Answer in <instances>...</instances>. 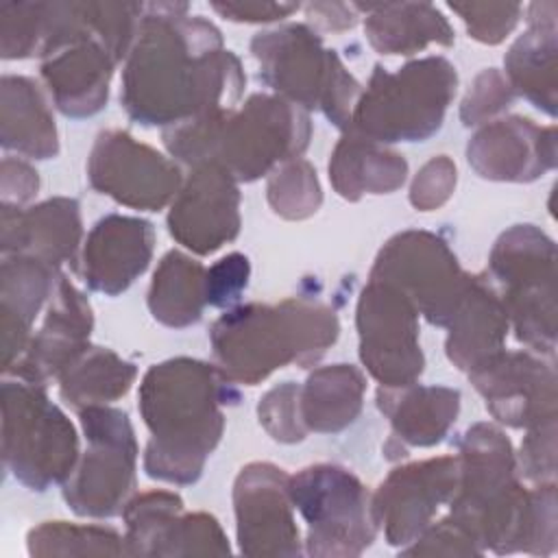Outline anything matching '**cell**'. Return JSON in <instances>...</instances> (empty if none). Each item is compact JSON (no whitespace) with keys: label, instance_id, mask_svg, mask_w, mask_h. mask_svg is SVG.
Returning <instances> with one entry per match:
<instances>
[{"label":"cell","instance_id":"d6986e66","mask_svg":"<svg viewBox=\"0 0 558 558\" xmlns=\"http://www.w3.org/2000/svg\"><path fill=\"white\" fill-rule=\"evenodd\" d=\"M469 166L490 181H534L556 166V126L510 116L484 122L466 144Z\"/></svg>","mask_w":558,"mask_h":558},{"label":"cell","instance_id":"ba28073f","mask_svg":"<svg viewBox=\"0 0 558 558\" xmlns=\"http://www.w3.org/2000/svg\"><path fill=\"white\" fill-rule=\"evenodd\" d=\"M501 286V303L517 340L530 351H556V244L534 225H514L499 235L488 259Z\"/></svg>","mask_w":558,"mask_h":558},{"label":"cell","instance_id":"8fae6325","mask_svg":"<svg viewBox=\"0 0 558 558\" xmlns=\"http://www.w3.org/2000/svg\"><path fill=\"white\" fill-rule=\"evenodd\" d=\"M78 416L87 449L63 482V499L78 517L109 519L122 514L135 490L137 460L129 414L118 408L89 405Z\"/></svg>","mask_w":558,"mask_h":558},{"label":"cell","instance_id":"e0dca14e","mask_svg":"<svg viewBox=\"0 0 558 558\" xmlns=\"http://www.w3.org/2000/svg\"><path fill=\"white\" fill-rule=\"evenodd\" d=\"M458 484V456H440L397 466L373 495L377 523L388 545L414 543Z\"/></svg>","mask_w":558,"mask_h":558},{"label":"cell","instance_id":"d590c367","mask_svg":"<svg viewBox=\"0 0 558 558\" xmlns=\"http://www.w3.org/2000/svg\"><path fill=\"white\" fill-rule=\"evenodd\" d=\"M179 512H183V501L179 495L168 490H150L129 499L122 510L126 554L150 556L157 536Z\"/></svg>","mask_w":558,"mask_h":558},{"label":"cell","instance_id":"7dc6e473","mask_svg":"<svg viewBox=\"0 0 558 558\" xmlns=\"http://www.w3.org/2000/svg\"><path fill=\"white\" fill-rule=\"evenodd\" d=\"M214 11L233 22H272L283 20L299 11V4L292 2H214Z\"/></svg>","mask_w":558,"mask_h":558},{"label":"cell","instance_id":"7a4b0ae2","mask_svg":"<svg viewBox=\"0 0 558 558\" xmlns=\"http://www.w3.org/2000/svg\"><path fill=\"white\" fill-rule=\"evenodd\" d=\"M451 519L493 554L556 551V482L525 490L510 440L490 423H475L460 440Z\"/></svg>","mask_w":558,"mask_h":558},{"label":"cell","instance_id":"277c9868","mask_svg":"<svg viewBox=\"0 0 558 558\" xmlns=\"http://www.w3.org/2000/svg\"><path fill=\"white\" fill-rule=\"evenodd\" d=\"M312 135L303 107L270 94H253L242 109L218 111L163 131L172 157L192 166L218 163L235 181H255L301 157Z\"/></svg>","mask_w":558,"mask_h":558},{"label":"cell","instance_id":"83f0119b","mask_svg":"<svg viewBox=\"0 0 558 558\" xmlns=\"http://www.w3.org/2000/svg\"><path fill=\"white\" fill-rule=\"evenodd\" d=\"M405 174L403 155L353 131H344L329 159V181L347 201H357L364 194H390L403 185Z\"/></svg>","mask_w":558,"mask_h":558},{"label":"cell","instance_id":"f6af8a7d","mask_svg":"<svg viewBox=\"0 0 558 558\" xmlns=\"http://www.w3.org/2000/svg\"><path fill=\"white\" fill-rule=\"evenodd\" d=\"M251 264L242 253H229L205 270V299L214 307L231 305L246 288Z\"/></svg>","mask_w":558,"mask_h":558},{"label":"cell","instance_id":"8992f818","mask_svg":"<svg viewBox=\"0 0 558 558\" xmlns=\"http://www.w3.org/2000/svg\"><path fill=\"white\" fill-rule=\"evenodd\" d=\"M458 74L445 57L410 61L397 72L375 65L347 131L379 144L425 142L445 120Z\"/></svg>","mask_w":558,"mask_h":558},{"label":"cell","instance_id":"836d02e7","mask_svg":"<svg viewBox=\"0 0 558 558\" xmlns=\"http://www.w3.org/2000/svg\"><path fill=\"white\" fill-rule=\"evenodd\" d=\"M31 556H122L124 536L111 527L46 521L26 536Z\"/></svg>","mask_w":558,"mask_h":558},{"label":"cell","instance_id":"6da1fadb","mask_svg":"<svg viewBox=\"0 0 558 558\" xmlns=\"http://www.w3.org/2000/svg\"><path fill=\"white\" fill-rule=\"evenodd\" d=\"M187 4H144V17L126 54L120 100L144 126H177L229 111L246 76L222 48L220 31Z\"/></svg>","mask_w":558,"mask_h":558},{"label":"cell","instance_id":"9a60e30c","mask_svg":"<svg viewBox=\"0 0 558 558\" xmlns=\"http://www.w3.org/2000/svg\"><path fill=\"white\" fill-rule=\"evenodd\" d=\"M486 410L510 427H534L556 418V366L527 351H499L469 373Z\"/></svg>","mask_w":558,"mask_h":558},{"label":"cell","instance_id":"e575fe53","mask_svg":"<svg viewBox=\"0 0 558 558\" xmlns=\"http://www.w3.org/2000/svg\"><path fill=\"white\" fill-rule=\"evenodd\" d=\"M266 196L275 214L288 220H303L323 203L316 170L301 157L277 166L268 177Z\"/></svg>","mask_w":558,"mask_h":558},{"label":"cell","instance_id":"ab89813d","mask_svg":"<svg viewBox=\"0 0 558 558\" xmlns=\"http://www.w3.org/2000/svg\"><path fill=\"white\" fill-rule=\"evenodd\" d=\"M512 100H514V92L508 78L499 70L488 68L475 76L469 94L462 100L460 118L466 126L484 124L493 116L508 109Z\"/></svg>","mask_w":558,"mask_h":558},{"label":"cell","instance_id":"b9f144b4","mask_svg":"<svg viewBox=\"0 0 558 558\" xmlns=\"http://www.w3.org/2000/svg\"><path fill=\"white\" fill-rule=\"evenodd\" d=\"M523 477L534 484L554 482L556 477V418L527 429L519 451V466Z\"/></svg>","mask_w":558,"mask_h":558},{"label":"cell","instance_id":"7402d4cb","mask_svg":"<svg viewBox=\"0 0 558 558\" xmlns=\"http://www.w3.org/2000/svg\"><path fill=\"white\" fill-rule=\"evenodd\" d=\"M81 233L74 198L57 196L33 207L2 205V255H31L59 268L74 262Z\"/></svg>","mask_w":558,"mask_h":558},{"label":"cell","instance_id":"4dcf8cb0","mask_svg":"<svg viewBox=\"0 0 558 558\" xmlns=\"http://www.w3.org/2000/svg\"><path fill=\"white\" fill-rule=\"evenodd\" d=\"M364 390V375L351 364L316 368L299 392L301 418L307 432L333 434L351 425L362 410Z\"/></svg>","mask_w":558,"mask_h":558},{"label":"cell","instance_id":"8d00e7d4","mask_svg":"<svg viewBox=\"0 0 558 558\" xmlns=\"http://www.w3.org/2000/svg\"><path fill=\"white\" fill-rule=\"evenodd\" d=\"M229 543L211 514L179 512L159 534L153 556H196V554H229Z\"/></svg>","mask_w":558,"mask_h":558},{"label":"cell","instance_id":"ffe728a7","mask_svg":"<svg viewBox=\"0 0 558 558\" xmlns=\"http://www.w3.org/2000/svg\"><path fill=\"white\" fill-rule=\"evenodd\" d=\"M94 316L89 301L63 275L48 303V314L41 329L31 336L22 357L4 371L17 379L46 384L61 373L89 347Z\"/></svg>","mask_w":558,"mask_h":558},{"label":"cell","instance_id":"bcb514c9","mask_svg":"<svg viewBox=\"0 0 558 558\" xmlns=\"http://www.w3.org/2000/svg\"><path fill=\"white\" fill-rule=\"evenodd\" d=\"M39 187L37 170L26 161L4 157L2 159V205H17L31 201Z\"/></svg>","mask_w":558,"mask_h":558},{"label":"cell","instance_id":"d6a6232c","mask_svg":"<svg viewBox=\"0 0 558 558\" xmlns=\"http://www.w3.org/2000/svg\"><path fill=\"white\" fill-rule=\"evenodd\" d=\"M137 368L109 349L87 347L59 377V392L74 410L107 405L131 388Z\"/></svg>","mask_w":558,"mask_h":558},{"label":"cell","instance_id":"2e32d148","mask_svg":"<svg viewBox=\"0 0 558 558\" xmlns=\"http://www.w3.org/2000/svg\"><path fill=\"white\" fill-rule=\"evenodd\" d=\"M240 551L246 556L301 554L292 517L290 475L270 462L246 464L233 484Z\"/></svg>","mask_w":558,"mask_h":558},{"label":"cell","instance_id":"5bb4252c","mask_svg":"<svg viewBox=\"0 0 558 558\" xmlns=\"http://www.w3.org/2000/svg\"><path fill=\"white\" fill-rule=\"evenodd\" d=\"M87 177L100 194L146 211L168 205L183 185L181 170L172 159L118 129L102 131L96 137Z\"/></svg>","mask_w":558,"mask_h":558},{"label":"cell","instance_id":"4316f807","mask_svg":"<svg viewBox=\"0 0 558 558\" xmlns=\"http://www.w3.org/2000/svg\"><path fill=\"white\" fill-rule=\"evenodd\" d=\"M377 408L388 416L392 436L414 447H432L445 438L460 410V392L447 386H399L377 390Z\"/></svg>","mask_w":558,"mask_h":558},{"label":"cell","instance_id":"d4e9b609","mask_svg":"<svg viewBox=\"0 0 558 558\" xmlns=\"http://www.w3.org/2000/svg\"><path fill=\"white\" fill-rule=\"evenodd\" d=\"M556 2L527 9V31L510 46L504 65L512 92L536 109L556 116Z\"/></svg>","mask_w":558,"mask_h":558},{"label":"cell","instance_id":"60d3db41","mask_svg":"<svg viewBox=\"0 0 558 558\" xmlns=\"http://www.w3.org/2000/svg\"><path fill=\"white\" fill-rule=\"evenodd\" d=\"M469 28V35L482 44H499L517 26L521 4H449Z\"/></svg>","mask_w":558,"mask_h":558},{"label":"cell","instance_id":"ac0fdd59","mask_svg":"<svg viewBox=\"0 0 558 558\" xmlns=\"http://www.w3.org/2000/svg\"><path fill=\"white\" fill-rule=\"evenodd\" d=\"M168 229L179 244L198 255L231 242L240 231L238 181L218 163L192 166L172 198Z\"/></svg>","mask_w":558,"mask_h":558},{"label":"cell","instance_id":"9c48e42d","mask_svg":"<svg viewBox=\"0 0 558 558\" xmlns=\"http://www.w3.org/2000/svg\"><path fill=\"white\" fill-rule=\"evenodd\" d=\"M2 458L31 490L65 482L78 460V438L68 416L48 399L44 384H2Z\"/></svg>","mask_w":558,"mask_h":558},{"label":"cell","instance_id":"52a82bcc","mask_svg":"<svg viewBox=\"0 0 558 558\" xmlns=\"http://www.w3.org/2000/svg\"><path fill=\"white\" fill-rule=\"evenodd\" d=\"M251 52L259 63V78L272 92L305 111L320 109L338 129H349L362 87L312 28L288 24L257 33Z\"/></svg>","mask_w":558,"mask_h":558},{"label":"cell","instance_id":"484cf974","mask_svg":"<svg viewBox=\"0 0 558 558\" xmlns=\"http://www.w3.org/2000/svg\"><path fill=\"white\" fill-rule=\"evenodd\" d=\"M508 325L506 307L490 281L482 275H471V286L447 325V357L460 371L471 373L504 351Z\"/></svg>","mask_w":558,"mask_h":558},{"label":"cell","instance_id":"1f68e13d","mask_svg":"<svg viewBox=\"0 0 558 558\" xmlns=\"http://www.w3.org/2000/svg\"><path fill=\"white\" fill-rule=\"evenodd\" d=\"M205 268L181 251H168L148 290L150 314L168 327H187L203 314Z\"/></svg>","mask_w":558,"mask_h":558},{"label":"cell","instance_id":"3957f363","mask_svg":"<svg viewBox=\"0 0 558 558\" xmlns=\"http://www.w3.org/2000/svg\"><path fill=\"white\" fill-rule=\"evenodd\" d=\"M216 364L177 357L148 368L140 384V412L150 440L144 471L163 482L192 484L216 449L225 416L220 405L238 399Z\"/></svg>","mask_w":558,"mask_h":558},{"label":"cell","instance_id":"c3c4849f","mask_svg":"<svg viewBox=\"0 0 558 558\" xmlns=\"http://www.w3.org/2000/svg\"><path fill=\"white\" fill-rule=\"evenodd\" d=\"M307 17L325 31H344L355 26L357 22V13L353 4H333V2L307 4Z\"/></svg>","mask_w":558,"mask_h":558},{"label":"cell","instance_id":"603a6c76","mask_svg":"<svg viewBox=\"0 0 558 558\" xmlns=\"http://www.w3.org/2000/svg\"><path fill=\"white\" fill-rule=\"evenodd\" d=\"M116 63V57L98 39H83L46 57L41 76L61 113L87 118L107 105Z\"/></svg>","mask_w":558,"mask_h":558},{"label":"cell","instance_id":"44dd1931","mask_svg":"<svg viewBox=\"0 0 558 558\" xmlns=\"http://www.w3.org/2000/svg\"><path fill=\"white\" fill-rule=\"evenodd\" d=\"M153 244L155 229L148 220L109 214L89 231L78 275L92 290L116 296L146 270Z\"/></svg>","mask_w":558,"mask_h":558},{"label":"cell","instance_id":"cb8c5ba5","mask_svg":"<svg viewBox=\"0 0 558 558\" xmlns=\"http://www.w3.org/2000/svg\"><path fill=\"white\" fill-rule=\"evenodd\" d=\"M61 272L57 266L31 255H2L0 331L2 371H9L31 342V325L52 296Z\"/></svg>","mask_w":558,"mask_h":558},{"label":"cell","instance_id":"f546056e","mask_svg":"<svg viewBox=\"0 0 558 558\" xmlns=\"http://www.w3.org/2000/svg\"><path fill=\"white\" fill-rule=\"evenodd\" d=\"M0 144L35 159H50L59 153L52 113L37 85L26 76H2Z\"/></svg>","mask_w":558,"mask_h":558},{"label":"cell","instance_id":"ee69618b","mask_svg":"<svg viewBox=\"0 0 558 558\" xmlns=\"http://www.w3.org/2000/svg\"><path fill=\"white\" fill-rule=\"evenodd\" d=\"M456 187V166L447 155L432 157L414 177L410 187V203L421 209L429 211L440 207Z\"/></svg>","mask_w":558,"mask_h":558},{"label":"cell","instance_id":"f1b7e54d","mask_svg":"<svg viewBox=\"0 0 558 558\" xmlns=\"http://www.w3.org/2000/svg\"><path fill=\"white\" fill-rule=\"evenodd\" d=\"M366 13L364 31L371 46L381 54H412L427 44L451 46L453 28L447 17L427 2L353 4Z\"/></svg>","mask_w":558,"mask_h":558},{"label":"cell","instance_id":"4fadbf2b","mask_svg":"<svg viewBox=\"0 0 558 558\" xmlns=\"http://www.w3.org/2000/svg\"><path fill=\"white\" fill-rule=\"evenodd\" d=\"M360 360L386 388L416 384L425 357L418 344V312L412 301L390 283L368 279L357 312Z\"/></svg>","mask_w":558,"mask_h":558},{"label":"cell","instance_id":"7c38bea8","mask_svg":"<svg viewBox=\"0 0 558 558\" xmlns=\"http://www.w3.org/2000/svg\"><path fill=\"white\" fill-rule=\"evenodd\" d=\"M401 290L432 325L447 327L462 303L471 275L449 246L429 231H403L379 251L371 277Z\"/></svg>","mask_w":558,"mask_h":558},{"label":"cell","instance_id":"74e56055","mask_svg":"<svg viewBox=\"0 0 558 558\" xmlns=\"http://www.w3.org/2000/svg\"><path fill=\"white\" fill-rule=\"evenodd\" d=\"M46 2L0 4V39L4 59L39 57L44 44Z\"/></svg>","mask_w":558,"mask_h":558},{"label":"cell","instance_id":"7bdbcfd3","mask_svg":"<svg viewBox=\"0 0 558 558\" xmlns=\"http://www.w3.org/2000/svg\"><path fill=\"white\" fill-rule=\"evenodd\" d=\"M405 556H434V554H447V556H482L484 549L460 527L451 517L429 523L425 532L401 549Z\"/></svg>","mask_w":558,"mask_h":558},{"label":"cell","instance_id":"f35d334b","mask_svg":"<svg viewBox=\"0 0 558 558\" xmlns=\"http://www.w3.org/2000/svg\"><path fill=\"white\" fill-rule=\"evenodd\" d=\"M301 386L283 381L270 388L257 405V416L264 429L279 442H299L307 436V427L301 418L299 405Z\"/></svg>","mask_w":558,"mask_h":558},{"label":"cell","instance_id":"30bf717a","mask_svg":"<svg viewBox=\"0 0 558 558\" xmlns=\"http://www.w3.org/2000/svg\"><path fill=\"white\" fill-rule=\"evenodd\" d=\"M290 497L307 523L310 556H360L377 536L373 495L342 466L301 469L290 477Z\"/></svg>","mask_w":558,"mask_h":558},{"label":"cell","instance_id":"5b68a950","mask_svg":"<svg viewBox=\"0 0 558 558\" xmlns=\"http://www.w3.org/2000/svg\"><path fill=\"white\" fill-rule=\"evenodd\" d=\"M338 331V316L327 305L283 299L279 305L229 310L214 323L209 338L218 371L231 384L255 386L286 364H316Z\"/></svg>","mask_w":558,"mask_h":558}]
</instances>
